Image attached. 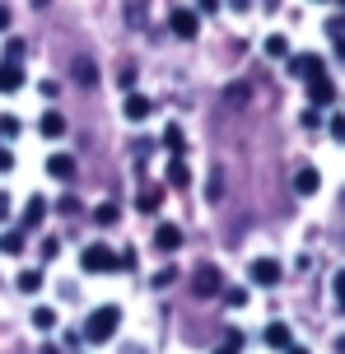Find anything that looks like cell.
<instances>
[{
  "label": "cell",
  "mask_w": 345,
  "mask_h": 354,
  "mask_svg": "<svg viewBox=\"0 0 345 354\" xmlns=\"http://www.w3.org/2000/svg\"><path fill=\"white\" fill-rule=\"evenodd\" d=\"M117 326H122V313H117L112 303H103V308H93L89 317H84V331H80V336L89 340V345H103V340L117 336Z\"/></svg>",
  "instance_id": "6da1fadb"
},
{
  "label": "cell",
  "mask_w": 345,
  "mask_h": 354,
  "mask_svg": "<svg viewBox=\"0 0 345 354\" xmlns=\"http://www.w3.org/2000/svg\"><path fill=\"white\" fill-rule=\"evenodd\" d=\"M80 266H84L89 275H108V270H117V266H122V257H117V248H112V243H89V248L80 252Z\"/></svg>",
  "instance_id": "7a4b0ae2"
},
{
  "label": "cell",
  "mask_w": 345,
  "mask_h": 354,
  "mask_svg": "<svg viewBox=\"0 0 345 354\" xmlns=\"http://www.w3.org/2000/svg\"><path fill=\"white\" fill-rule=\"evenodd\" d=\"M248 280H252L257 289H275V284L285 280V266L275 261V257H257V261L248 266Z\"/></svg>",
  "instance_id": "3957f363"
},
{
  "label": "cell",
  "mask_w": 345,
  "mask_h": 354,
  "mask_svg": "<svg viewBox=\"0 0 345 354\" xmlns=\"http://www.w3.org/2000/svg\"><path fill=\"white\" fill-rule=\"evenodd\" d=\"M219 289H224V280H219L215 266H201L196 275H192V294H196V299H215Z\"/></svg>",
  "instance_id": "277c9868"
},
{
  "label": "cell",
  "mask_w": 345,
  "mask_h": 354,
  "mask_svg": "<svg viewBox=\"0 0 345 354\" xmlns=\"http://www.w3.org/2000/svg\"><path fill=\"white\" fill-rule=\"evenodd\" d=\"M290 75L294 80H317V75H327V66H322V56L304 52V56H290Z\"/></svg>",
  "instance_id": "5b68a950"
},
{
  "label": "cell",
  "mask_w": 345,
  "mask_h": 354,
  "mask_svg": "<svg viewBox=\"0 0 345 354\" xmlns=\"http://www.w3.org/2000/svg\"><path fill=\"white\" fill-rule=\"evenodd\" d=\"M122 112H127V122H145V117H154V98L149 93H127Z\"/></svg>",
  "instance_id": "8992f818"
},
{
  "label": "cell",
  "mask_w": 345,
  "mask_h": 354,
  "mask_svg": "<svg viewBox=\"0 0 345 354\" xmlns=\"http://www.w3.org/2000/svg\"><path fill=\"white\" fill-rule=\"evenodd\" d=\"M168 19H173V33L178 37H196L201 33V15L196 10H173Z\"/></svg>",
  "instance_id": "52a82bcc"
},
{
  "label": "cell",
  "mask_w": 345,
  "mask_h": 354,
  "mask_svg": "<svg viewBox=\"0 0 345 354\" xmlns=\"http://www.w3.org/2000/svg\"><path fill=\"white\" fill-rule=\"evenodd\" d=\"M308 98L317 107H327V103H336V84H331L327 75H317V80H308Z\"/></svg>",
  "instance_id": "ba28073f"
},
{
  "label": "cell",
  "mask_w": 345,
  "mask_h": 354,
  "mask_svg": "<svg viewBox=\"0 0 345 354\" xmlns=\"http://www.w3.org/2000/svg\"><path fill=\"white\" fill-rule=\"evenodd\" d=\"M24 88V66L19 61H5L0 66V93H19Z\"/></svg>",
  "instance_id": "9c48e42d"
},
{
  "label": "cell",
  "mask_w": 345,
  "mask_h": 354,
  "mask_svg": "<svg viewBox=\"0 0 345 354\" xmlns=\"http://www.w3.org/2000/svg\"><path fill=\"white\" fill-rule=\"evenodd\" d=\"M37 131H42V140H61L66 136V117L61 112H42L37 117Z\"/></svg>",
  "instance_id": "30bf717a"
},
{
  "label": "cell",
  "mask_w": 345,
  "mask_h": 354,
  "mask_svg": "<svg viewBox=\"0 0 345 354\" xmlns=\"http://www.w3.org/2000/svg\"><path fill=\"white\" fill-rule=\"evenodd\" d=\"M154 248L159 252H178L182 248V229L178 224H159V229H154Z\"/></svg>",
  "instance_id": "8fae6325"
},
{
  "label": "cell",
  "mask_w": 345,
  "mask_h": 354,
  "mask_svg": "<svg viewBox=\"0 0 345 354\" xmlns=\"http://www.w3.org/2000/svg\"><path fill=\"white\" fill-rule=\"evenodd\" d=\"M159 205H164V187H159V182H154V187H140V196H136V210H140V214H154Z\"/></svg>",
  "instance_id": "7c38bea8"
},
{
  "label": "cell",
  "mask_w": 345,
  "mask_h": 354,
  "mask_svg": "<svg viewBox=\"0 0 345 354\" xmlns=\"http://www.w3.org/2000/svg\"><path fill=\"white\" fill-rule=\"evenodd\" d=\"M317 187H322V177H317V168H313V163H304V168L294 173V192H299V196H313Z\"/></svg>",
  "instance_id": "4fadbf2b"
},
{
  "label": "cell",
  "mask_w": 345,
  "mask_h": 354,
  "mask_svg": "<svg viewBox=\"0 0 345 354\" xmlns=\"http://www.w3.org/2000/svg\"><path fill=\"white\" fill-rule=\"evenodd\" d=\"M266 345H271V350H290L294 345V336H290V326H285V322H271V326H266Z\"/></svg>",
  "instance_id": "5bb4252c"
},
{
  "label": "cell",
  "mask_w": 345,
  "mask_h": 354,
  "mask_svg": "<svg viewBox=\"0 0 345 354\" xmlns=\"http://www.w3.org/2000/svg\"><path fill=\"white\" fill-rule=\"evenodd\" d=\"M47 219V201L42 196H33V201H24V229H37Z\"/></svg>",
  "instance_id": "9a60e30c"
},
{
  "label": "cell",
  "mask_w": 345,
  "mask_h": 354,
  "mask_svg": "<svg viewBox=\"0 0 345 354\" xmlns=\"http://www.w3.org/2000/svg\"><path fill=\"white\" fill-rule=\"evenodd\" d=\"M47 173H52L56 182H71L75 177V159L71 154H52V159H47Z\"/></svg>",
  "instance_id": "2e32d148"
},
{
  "label": "cell",
  "mask_w": 345,
  "mask_h": 354,
  "mask_svg": "<svg viewBox=\"0 0 345 354\" xmlns=\"http://www.w3.org/2000/svg\"><path fill=\"white\" fill-rule=\"evenodd\" d=\"M261 52L271 56V61H290V37H285V33H271L266 42H261Z\"/></svg>",
  "instance_id": "e0dca14e"
},
{
  "label": "cell",
  "mask_w": 345,
  "mask_h": 354,
  "mask_svg": "<svg viewBox=\"0 0 345 354\" xmlns=\"http://www.w3.org/2000/svg\"><path fill=\"white\" fill-rule=\"evenodd\" d=\"M19 294H42V270L37 266H28V270H19Z\"/></svg>",
  "instance_id": "ac0fdd59"
},
{
  "label": "cell",
  "mask_w": 345,
  "mask_h": 354,
  "mask_svg": "<svg viewBox=\"0 0 345 354\" xmlns=\"http://www.w3.org/2000/svg\"><path fill=\"white\" fill-rule=\"evenodd\" d=\"M168 182H173V187H187V182H192V168H187L182 154H173V163H168Z\"/></svg>",
  "instance_id": "d6986e66"
},
{
  "label": "cell",
  "mask_w": 345,
  "mask_h": 354,
  "mask_svg": "<svg viewBox=\"0 0 345 354\" xmlns=\"http://www.w3.org/2000/svg\"><path fill=\"white\" fill-rule=\"evenodd\" d=\"M117 201H103V205H98V210H93V224H103V229H112V224H117Z\"/></svg>",
  "instance_id": "ffe728a7"
},
{
  "label": "cell",
  "mask_w": 345,
  "mask_h": 354,
  "mask_svg": "<svg viewBox=\"0 0 345 354\" xmlns=\"http://www.w3.org/2000/svg\"><path fill=\"white\" fill-rule=\"evenodd\" d=\"M33 326H37V331H56V308H47V303L33 308Z\"/></svg>",
  "instance_id": "44dd1931"
},
{
  "label": "cell",
  "mask_w": 345,
  "mask_h": 354,
  "mask_svg": "<svg viewBox=\"0 0 345 354\" xmlns=\"http://www.w3.org/2000/svg\"><path fill=\"white\" fill-rule=\"evenodd\" d=\"M19 131H24V122H19L15 112H5V117H0V140H15Z\"/></svg>",
  "instance_id": "7402d4cb"
},
{
  "label": "cell",
  "mask_w": 345,
  "mask_h": 354,
  "mask_svg": "<svg viewBox=\"0 0 345 354\" xmlns=\"http://www.w3.org/2000/svg\"><path fill=\"white\" fill-rule=\"evenodd\" d=\"M0 252L5 257H19L24 252V233H0Z\"/></svg>",
  "instance_id": "603a6c76"
},
{
  "label": "cell",
  "mask_w": 345,
  "mask_h": 354,
  "mask_svg": "<svg viewBox=\"0 0 345 354\" xmlns=\"http://www.w3.org/2000/svg\"><path fill=\"white\" fill-rule=\"evenodd\" d=\"M331 299H336V308H341V317H345V270L331 275Z\"/></svg>",
  "instance_id": "cb8c5ba5"
},
{
  "label": "cell",
  "mask_w": 345,
  "mask_h": 354,
  "mask_svg": "<svg viewBox=\"0 0 345 354\" xmlns=\"http://www.w3.org/2000/svg\"><path fill=\"white\" fill-rule=\"evenodd\" d=\"M215 354H243V331H229L224 345H215Z\"/></svg>",
  "instance_id": "d4e9b609"
},
{
  "label": "cell",
  "mask_w": 345,
  "mask_h": 354,
  "mask_svg": "<svg viewBox=\"0 0 345 354\" xmlns=\"http://www.w3.org/2000/svg\"><path fill=\"white\" fill-rule=\"evenodd\" d=\"M164 149L168 154H182V126H168L164 131Z\"/></svg>",
  "instance_id": "484cf974"
},
{
  "label": "cell",
  "mask_w": 345,
  "mask_h": 354,
  "mask_svg": "<svg viewBox=\"0 0 345 354\" xmlns=\"http://www.w3.org/2000/svg\"><path fill=\"white\" fill-rule=\"evenodd\" d=\"M173 280H178V270H173V266H164V270H154V280H149V284H154V289H168Z\"/></svg>",
  "instance_id": "4316f807"
},
{
  "label": "cell",
  "mask_w": 345,
  "mask_h": 354,
  "mask_svg": "<svg viewBox=\"0 0 345 354\" xmlns=\"http://www.w3.org/2000/svg\"><path fill=\"white\" fill-rule=\"evenodd\" d=\"M5 61H24V37H10L5 42Z\"/></svg>",
  "instance_id": "83f0119b"
},
{
  "label": "cell",
  "mask_w": 345,
  "mask_h": 354,
  "mask_svg": "<svg viewBox=\"0 0 345 354\" xmlns=\"http://www.w3.org/2000/svg\"><path fill=\"white\" fill-rule=\"evenodd\" d=\"M219 294H224L229 308H243V303H248V289H219Z\"/></svg>",
  "instance_id": "f1b7e54d"
},
{
  "label": "cell",
  "mask_w": 345,
  "mask_h": 354,
  "mask_svg": "<svg viewBox=\"0 0 345 354\" xmlns=\"http://www.w3.org/2000/svg\"><path fill=\"white\" fill-rule=\"evenodd\" d=\"M327 131H331V140H341V145H345V112H341V117H331Z\"/></svg>",
  "instance_id": "f546056e"
},
{
  "label": "cell",
  "mask_w": 345,
  "mask_h": 354,
  "mask_svg": "<svg viewBox=\"0 0 345 354\" xmlns=\"http://www.w3.org/2000/svg\"><path fill=\"white\" fill-rule=\"evenodd\" d=\"M75 80H84V84H93V66H89V61H75Z\"/></svg>",
  "instance_id": "4dcf8cb0"
},
{
  "label": "cell",
  "mask_w": 345,
  "mask_h": 354,
  "mask_svg": "<svg viewBox=\"0 0 345 354\" xmlns=\"http://www.w3.org/2000/svg\"><path fill=\"white\" fill-rule=\"evenodd\" d=\"M56 210H61V214H80V201H75V196H61Z\"/></svg>",
  "instance_id": "1f68e13d"
},
{
  "label": "cell",
  "mask_w": 345,
  "mask_h": 354,
  "mask_svg": "<svg viewBox=\"0 0 345 354\" xmlns=\"http://www.w3.org/2000/svg\"><path fill=\"white\" fill-rule=\"evenodd\" d=\"M56 252H61V243H56V238H42V261H52Z\"/></svg>",
  "instance_id": "d6a6232c"
},
{
  "label": "cell",
  "mask_w": 345,
  "mask_h": 354,
  "mask_svg": "<svg viewBox=\"0 0 345 354\" xmlns=\"http://www.w3.org/2000/svg\"><path fill=\"white\" fill-rule=\"evenodd\" d=\"M219 10V0H196V15H215Z\"/></svg>",
  "instance_id": "836d02e7"
},
{
  "label": "cell",
  "mask_w": 345,
  "mask_h": 354,
  "mask_svg": "<svg viewBox=\"0 0 345 354\" xmlns=\"http://www.w3.org/2000/svg\"><path fill=\"white\" fill-rule=\"evenodd\" d=\"M10 168H15V154H10V149H0V173H10Z\"/></svg>",
  "instance_id": "e575fe53"
},
{
  "label": "cell",
  "mask_w": 345,
  "mask_h": 354,
  "mask_svg": "<svg viewBox=\"0 0 345 354\" xmlns=\"http://www.w3.org/2000/svg\"><path fill=\"white\" fill-rule=\"evenodd\" d=\"M10 210H15V201H10V196L0 192V219H10Z\"/></svg>",
  "instance_id": "d590c367"
},
{
  "label": "cell",
  "mask_w": 345,
  "mask_h": 354,
  "mask_svg": "<svg viewBox=\"0 0 345 354\" xmlns=\"http://www.w3.org/2000/svg\"><path fill=\"white\" fill-rule=\"evenodd\" d=\"M5 28H10V10L0 5V33H5Z\"/></svg>",
  "instance_id": "8d00e7d4"
},
{
  "label": "cell",
  "mask_w": 345,
  "mask_h": 354,
  "mask_svg": "<svg viewBox=\"0 0 345 354\" xmlns=\"http://www.w3.org/2000/svg\"><path fill=\"white\" fill-rule=\"evenodd\" d=\"M336 56L345 61V37H341V33H336Z\"/></svg>",
  "instance_id": "74e56055"
},
{
  "label": "cell",
  "mask_w": 345,
  "mask_h": 354,
  "mask_svg": "<svg viewBox=\"0 0 345 354\" xmlns=\"http://www.w3.org/2000/svg\"><path fill=\"white\" fill-rule=\"evenodd\" d=\"M229 5H234V10H248V5H252V0H229Z\"/></svg>",
  "instance_id": "f35d334b"
},
{
  "label": "cell",
  "mask_w": 345,
  "mask_h": 354,
  "mask_svg": "<svg viewBox=\"0 0 345 354\" xmlns=\"http://www.w3.org/2000/svg\"><path fill=\"white\" fill-rule=\"evenodd\" d=\"M285 354H308V350H304V345H290V350H285Z\"/></svg>",
  "instance_id": "ab89813d"
},
{
  "label": "cell",
  "mask_w": 345,
  "mask_h": 354,
  "mask_svg": "<svg viewBox=\"0 0 345 354\" xmlns=\"http://www.w3.org/2000/svg\"><path fill=\"white\" fill-rule=\"evenodd\" d=\"M336 354H345V336H336Z\"/></svg>",
  "instance_id": "60d3db41"
},
{
  "label": "cell",
  "mask_w": 345,
  "mask_h": 354,
  "mask_svg": "<svg viewBox=\"0 0 345 354\" xmlns=\"http://www.w3.org/2000/svg\"><path fill=\"white\" fill-rule=\"evenodd\" d=\"M336 28H345V15H341V24H336Z\"/></svg>",
  "instance_id": "b9f144b4"
}]
</instances>
